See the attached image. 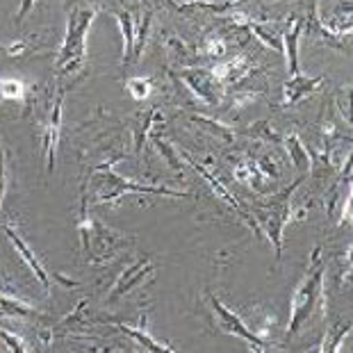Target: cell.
I'll list each match as a JSON object with an SVG mask.
<instances>
[{
  "mask_svg": "<svg viewBox=\"0 0 353 353\" xmlns=\"http://www.w3.org/2000/svg\"><path fill=\"white\" fill-rule=\"evenodd\" d=\"M324 82V76H317V78H307V76H301V73H296V76H290V80L285 82V105L290 103H296L305 99V96H310L312 92H317V87Z\"/></svg>",
  "mask_w": 353,
  "mask_h": 353,
  "instance_id": "cell-9",
  "label": "cell"
},
{
  "mask_svg": "<svg viewBox=\"0 0 353 353\" xmlns=\"http://www.w3.org/2000/svg\"><path fill=\"white\" fill-rule=\"evenodd\" d=\"M34 7V0H23V3H21V10H19V14H17V19H19V26H21V21L26 19V14L32 10Z\"/></svg>",
  "mask_w": 353,
  "mask_h": 353,
  "instance_id": "cell-23",
  "label": "cell"
},
{
  "mask_svg": "<svg viewBox=\"0 0 353 353\" xmlns=\"http://www.w3.org/2000/svg\"><path fill=\"white\" fill-rule=\"evenodd\" d=\"M125 192H139V194H164V196H187L185 192H174L167 187H148L130 183L121 176H117L112 169H99L92 178V203H108L114 199H121Z\"/></svg>",
  "mask_w": 353,
  "mask_h": 353,
  "instance_id": "cell-3",
  "label": "cell"
},
{
  "mask_svg": "<svg viewBox=\"0 0 353 353\" xmlns=\"http://www.w3.org/2000/svg\"><path fill=\"white\" fill-rule=\"evenodd\" d=\"M117 21L123 32V66H128L134 62V19L130 12L123 10L117 12Z\"/></svg>",
  "mask_w": 353,
  "mask_h": 353,
  "instance_id": "cell-14",
  "label": "cell"
},
{
  "mask_svg": "<svg viewBox=\"0 0 353 353\" xmlns=\"http://www.w3.org/2000/svg\"><path fill=\"white\" fill-rule=\"evenodd\" d=\"M210 303H212L214 307V314L216 319H219V326L226 330V333L239 337V340H244L246 344H249L251 349H258V351H267V342L262 340V337L258 333H253V330L244 324L242 319L237 317L235 312H230L226 305H223L216 296H210Z\"/></svg>",
  "mask_w": 353,
  "mask_h": 353,
  "instance_id": "cell-5",
  "label": "cell"
},
{
  "mask_svg": "<svg viewBox=\"0 0 353 353\" xmlns=\"http://www.w3.org/2000/svg\"><path fill=\"white\" fill-rule=\"evenodd\" d=\"M117 328H121L123 333H128L134 342L139 344V347H144V349H148V351H174L171 347H167V344L157 342L155 337L148 335V330H146V317H141V326H139V328L128 326V324H117Z\"/></svg>",
  "mask_w": 353,
  "mask_h": 353,
  "instance_id": "cell-13",
  "label": "cell"
},
{
  "mask_svg": "<svg viewBox=\"0 0 353 353\" xmlns=\"http://www.w3.org/2000/svg\"><path fill=\"white\" fill-rule=\"evenodd\" d=\"M183 78L187 85L192 87V92H196L205 103L214 105L221 99V82L212 76V71H185Z\"/></svg>",
  "mask_w": 353,
  "mask_h": 353,
  "instance_id": "cell-7",
  "label": "cell"
},
{
  "mask_svg": "<svg viewBox=\"0 0 353 353\" xmlns=\"http://www.w3.org/2000/svg\"><path fill=\"white\" fill-rule=\"evenodd\" d=\"M0 48H3V46H0Z\"/></svg>",
  "mask_w": 353,
  "mask_h": 353,
  "instance_id": "cell-24",
  "label": "cell"
},
{
  "mask_svg": "<svg viewBox=\"0 0 353 353\" xmlns=\"http://www.w3.org/2000/svg\"><path fill=\"white\" fill-rule=\"evenodd\" d=\"M5 232H7V237L12 239V244H14V249L19 251V255H21V260L26 262V265L30 267V272H32L34 276H37V281H39L43 288H50V276H48V272H46V267H43V262L37 258L34 255V251L30 249V246L23 242V237L19 235L17 230H14L12 226H5Z\"/></svg>",
  "mask_w": 353,
  "mask_h": 353,
  "instance_id": "cell-8",
  "label": "cell"
},
{
  "mask_svg": "<svg viewBox=\"0 0 353 353\" xmlns=\"http://www.w3.org/2000/svg\"><path fill=\"white\" fill-rule=\"evenodd\" d=\"M251 59L249 57H244V55H239V57H232L228 59V62H223L219 64L216 69L212 71V76L221 82V85H232V82H237V80H242L246 73L251 71Z\"/></svg>",
  "mask_w": 353,
  "mask_h": 353,
  "instance_id": "cell-10",
  "label": "cell"
},
{
  "mask_svg": "<svg viewBox=\"0 0 353 353\" xmlns=\"http://www.w3.org/2000/svg\"><path fill=\"white\" fill-rule=\"evenodd\" d=\"M62 89H57V99L50 105L48 121L43 125V153H46V169L48 174L55 171V151H57V139H59V123H62Z\"/></svg>",
  "mask_w": 353,
  "mask_h": 353,
  "instance_id": "cell-6",
  "label": "cell"
},
{
  "mask_svg": "<svg viewBox=\"0 0 353 353\" xmlns=\"http://www.w3.org/2000/svg\"><path fill=\"white\" fill-rule=\"evenodd\" d=\"M125 89L130 92L132 99L144 101V99L151 96V80H146V78H128Z\"/></svg>",
  "mask_w": 353,
  "mask_h": 353,
  "instance_id": "cell-18",
  "label": "cell"
},
{
  "mask_svg": "<svg viewBox=\"0 0 353 353\" xmlns=\"http://www.w3.org/2000/svg\"><path fill=\"white\" fill-rule=\"evenodd\" d=\"M235 178L239 180V183H246V185H251L253 180L262 178L260 169H258V162H239L237 169H235Z\"/></svg>",
  "mask_w": 353,
  "mask_h": 353,
  "instance_id": "cell-19",
  "label": "cell"
},
{
  "mask_svg": "<svg viewBox=\"0 0 353 353\" xmlns=\"http://www.w3.org/2000/svg\"><path fill=\"white\" fill-rule=\"evenodd\" d=\"M146 272H153V265L148 260H139L134 267L125 269V272L121 274V278H119V283L114 285V292H112L110 301H117L119 296H123L125 292H130L139 281H144Z\"/></svg>",
  "mask_w": 353,
  "mask_h": 353,
  "instance_id": "cell-11",
  "label": "cell"
},
{
  "mask_svg": "<svg viewBox=\"0 0 353 353\" xmlns=\"http://www.w3.org/2000/svg\"><path fill=\"white\" fill-rule=\"evenodd\" d=\"M0 340L5 342V347L10 349V351H17V353H19V351H21V353H23V351H30V347H28V342H26V340H21L19 335L7 333V330H3V328H0Z\"/></svg>",
  "mask_w": 353,
  "mask_h": 353,
  "instance_id": "cell-21",
  "label": "cell"
},
{
  "mask_svg": "<svg viewBox=\"0 0 353 353\" xmlns=\"http://www.w3.org/2000/svg\"><path fill=\"white\" fill-rule=\"evenodd\" d=\"M285 144H288L290 153H292V160H294V167L301 169V171H307L310 169V153L305 151L303 144L299 141L296 134H290L288 139H285Z\"/></svg>",
  "mask_w": 353,
  "mask_h": 353,
  "instance_id": "cell-16",
  "label": "cell"
},
{
  "mask_svg": "<svg viewBox=\"0 0 353 353\" xmlns=\"http://www.w3.org/2000/svg\"><path fill=\"white\" fill-rule=\"evenodd\" d=\"M321 281H324V267H321V249L314 251L310 272L299 285L292 299V317H290V333L294 335L307 319L312 317L314 307L324 303V292H321Z\"/></svg>",
  "mask_w": 353,
  "mask_h": 353,
  "instance_id": "cell-2",
  "label": "cell"
},
{
  "mask_svg": "<svg viewBox=\"0 0 353 353\" xmlns=\"http://www.w3.org/2000/svg\"><path fill=\"white\" fill-rule=\"evenodd\" d=\"M226 41L221 39V37H208L205 41H203V52H205V57H221L226 55Z\"/></svg>",
  "mask_w": 353,
  "mask_h": 353,
  "instance_id": "cell-20",
  "label": "cell"
},
{
  "mask_svg": "<svg viewBox=\"0 0 353 353\" xmlns=\"http://www.w3.org/2000/svg\"><path fill=\"white\" fill-rule=\"evenodd\" d=\"M301 26H303V21H296L294 28H292L290 32L283 34V55L288 57L290 76H296V73H299V57H296V52H299V32H301Z\"/></svg>",
  "mask_w": 353,
  "mask_h": 353,
  "instance_id": "cell-12",
  "label": "cell"
},
{
  "mask_svg": "<svg viewBox=\"0 0 353 353\" xmlns=\"http://www.w3.org/2000/svg\"><path fill=\"white\" fill-rule=\"evenodd\" d=\"M5 190H7V162H5V148H3V141H0V205H3Z\"/></svg>",
  "mask_w": 353,
  "mask_h": 353,
  "instance_id": "cell-22",
  "label": "cell"
},
{
  "mask_svg": "<svg viewBox=\"0 0 353 353\" xmlns=\"http://www.w3.org/2000/svg\"><path fill=\"white\" fill-rule=\"evenodd\" d=\"M34 314V307L28 305L19 299H7V296H0V317H32Z\"/></svg>",
  "mask_w": 353,
  "mask_h": 353,
  "instance_id": "cell-15",
  "label": "cell"
},
{
  "mask_svg": "<svg viewBox=\"0 0 353 353\" xmlns=\"http://www.w3.org/2000/svg\"><path fill=\"white\" fill-rule=\"evenodd\" d=\"M96 19V10H85V7H76L69 17V26H66V37L62 48L57 52L55 59V73L57 76H71L78 73L87 62V34Z\"/></svg>",
  "mask_w": 353,
  "mask_h": 353,
  "instance_id": "cell-1",
  "label": "cell"
},
{
  "mask_svg": "<svg viewBox=\"0 0 353 353\" xmlns=\"http://www.w3.org/2000/svg\"><path fill=\"white\" fill-rule=\"evenodd\" d=\"M294 187L288 192H283L281 196L272 199V203L260 212V223L265 226L269 239L276 244L278 255L283 253V228H285V223L290 221V214H292L290 212V196H292V192H294Z\"/></svg>",
  "mask_w": 353,
  "mask_h": 353,
  "instance_id": "cell-4",
  "label": "cell"
},
{
  "mask_svg": "<svg viewBox=\"0 0 353 353\" xmlns=\"http://www.w3.org/2000/svg\"><path fill=\"white\" fill-rule=\"evenodd\" d=\"M23 82L21 80H12V78H3L0 80V101H19L23 99Z\"/></svg>",
  "mask_w": 353,
  "mask_h": 353,
  "instance_id": "cell-17",
  "label": "cell"
}]
</instances>
